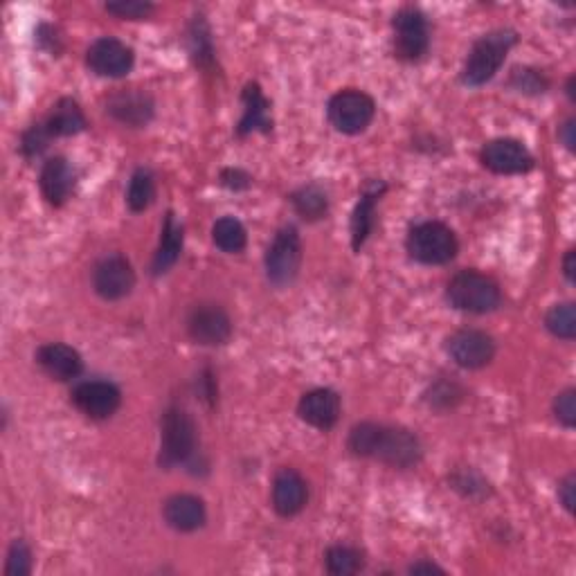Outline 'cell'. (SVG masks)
Here are the masks:
<instances>
[{
    "label": "cell",
    "mask_w": 576,
    "mask_h": 576,
    "mask_svg": "<svg viewBox=\"0 0 576 576\" xmlns=\"http://www.w3.org/2000/svg\"><path fill=\"white\" fill-rule=\"evenodd\" d=\"M347 444L356 457H372L394 468H412L423 457L421 441L414 432L372 421L351 428Z\"/></svg>",
    "instance_id": "obj_1"
},
{
    "label": "cell",
    "mask_w": 576,
    "mask_h": 576,
    "mask_svg": "<svg viewBox=\"0 0 576 576\" xmlns=\"http://www.w3.org/2000/svg\"><path fill=\"white\" fill-rule=\"evenodd\" d=\"M518 43V34L513 30H493L489 34L480 36L473 43L471 52H468L464 70H462V81L466 86L477 88L484 86L486 81H491L498 70L502 68L504 59L511 52L513 45Z\"/></svg>",
    "instance_id": "obj_2"
},
{
    "label": "cell",
    "mask_w": 576,
    "mask_h": 576,
    "mask_svg": "<svg viewBox=\"0 0 576 576\" xmlns=\"http://www.w3.org/2000/svg\"><path fill=\"white\" fill-rule=\"evenodd\" d=\"M196 423L189 412L180 405H171L162 414V437H160V468H174L187 464L196 455Z\"/></svg>",
    "instance_id": "obj_3"
},
{
    "label": "cell",
    "mask_w": 576,
    "mask_h": 576,
    "mask_svg": "<svg viewBox=\"0 0 576 576\" xmlns=\"http://www.w3.org/2000/svg\"><path fill=\"white\" fill-rule=\"evenodd\" d=\"M446 297L450 306L457 311L484 315L491 313L500 306V286L477 270H459V273L450 279L446 288Z\"/></svg>",
    "instance_id": "obj_4"
},
{
    "label": "cell",
    "mask_w": 576,
    "mask_h": 576,
    "mask_svg": "<svg viewBox=\"0 0 576 576\" xmlns=\"http://www.w3.org/2000/svg\"><path fill=\"white\" fill-rule=\"evenodd\" d=\"M410 257L426 266H444L457 257L459 243L455 232L439 221H423L408 232L405 241Z\"/></svg>",
    "instance_id": "obj_5"
},
{
    "label": "cell",
    "mask_w": 576,
    "mask_h": 576,
    "mask_svg": "<svg viewBox=\"0 0 576 576\" xmlns=\"http://www.w3.org/2000/svg\"><path fill=\"white\" fill-rule=\"evenodd\" d=\"M266 277L270 284L288 286L295 282L302 264V239L293 225L277 230L266 250Z\"/></svg>",
    "instance_id": "obj_6"
},
{
    "label": "cell",
    "mask_w": 576,
    "mask_h": 576,
    "mask_svg": "<svg viewBox=\"0 0 576 576\" xmlns=\"http://www.w3.org/2000/svg\"><path fill=\"white\" fill-rule=\"evenodd\" d=\"M374 113H376L374 99L356 88L340 90V93L329 99L327 106V115L329 122L333 124V129L345 135L363 133L367 126L372 124Z\"/></svg>",
    "instance_id": "obj_7"
},
{
    "label": "cell",
    "mask_w": 576,
    "mask_h": 576,
    "mask_svg": "<svg viewBox=\"0 0 576 576\" xmlns=\"http://www.w3.org/2000/svg\"><path fill=\"white\" fill-rule=\"evenodd\" d=\"M394 32V57L403 61H417L428 52L430 45V27L426 16L414 7H403L396 12L392 21Z\"/></svg>",
    "instance_id": "obj_8"
},
{
    "label": "cell",
    "mask_w": 576,
    "mask_h": 576,
    "mask_svg": "<svg viewBox=\"0 0 576 576\" xmlns=\"http://www.w3.org/2000/svg\"><path fill=\"white\" fill-rule=\"evenodd\" d=\"M480 158L486 169L500 176L527 174V171H531L536 165L531 151L520 140L513 138H500L484 144Z\"/></svg>",
    "instance_id": "obj_9"
},
{
    "label": "cell",
    "mask_w": 576,
    "mask_h": 576,
    "mask_svg": "<svg viewBox=\"0 0 576 576\" xmlns=\"http://www.w3.org/2000/svg\"><path fill=\"white\" fill-rule=\"evenodd\" d=\"M187 333L198 345L219 347L232 336V320L221 306L198 304L187 318Z\"/></svg>",
    "instance_id": "obj_10"
},
{
    "label": "cell",
    "mask_w": 576,
    "mask_h": 576,
    "mask_svg": "<svg viewBox=\"0 0 576 576\" xmlns=\"http://www.w3.org/2000/svg\"><path fill=\"white\" fill-rule=\"evenodd\" d=\"M135 286V273L122 255H108L93 268V288L106 302H117L129 295Z\"/></svg>",
    "instance_id": "obj_11"
},
{
    "label": "cell",
    "mask_w": 576,
    "mask_h": 576,
    "mask_svg": "<svg viewBox=\"0 0 576 576\" xmlns=\"http://www.w3.org/2000/svg\"><path fill=\"white\" fill-rule=\"evenodd\" d=\"M133 50L129 45L113 39V36H104L90 45L86 52L88 68L99 77H124L129 75L133 68Z\"/></svg>",
    "instance_id": "obj_12"
},
{
    "label": "cell",
    "mask_w": 576,
    "mask_h": 576,
    "mask_svg": "<svg viewBox=\"0 0 576 576\" xmlns=\"http://www.w3.org/2000/svg\"><path fill=\"white\" fill-rule=\"evenodd\" d=\"M72 403L81 414L93 421H104L113 417L122 403V394L108 381H84L72 390Z\"/></svg>",
    "instance_id": "obj_13"
},
{
    "label": "cell",
    "mask_w": 576,
    "mask_h": 576,
    "mask_svg": "<svg viewBox=\"0 0 576 576\" xmlns=\"http://www.w3.org/2000/svg\"><path fill=\"white\" fill-rule=\"evenodd\" d=\"M448 354L459 367L482 369L495 356V342L489 333L477 329H462L448 338Z\"/></svg>",
    "instance_id": "obj_14"
},
{
    "label": "cell",
    "mask_w": 576,
    "mask_h": 576,
    "mask_svg": "<svg viewBox=\"0 0 576 576\" xmlns=\"http://www.w3.org/2000/svg\"><path fill=\"white\" fill-rule=\"evenodd\" d=\"M106 113L120 124L140 129V126H147L153 120L156 104H153V97L144 93V90H117V93L106 99Z\"/></svg>",
    "instance_id": "obj_15"
},
{
    "label": "cell",
    "mask_w": 576,
    "mask_h": 576,
    "mask_svg": "<svg viewBox=\"0 0 576 576\" xmlns=\"http://www.w3.org/2000/svg\"><path fill=\"white\" fill-rule=\"evenodd\" d=\"M297 414L313 428L331 430L340 419V396L327 387L306 392L297 403Z\"/></svg>",
    "instance_id": "obj_16"
},
{
    "label": "cell",
    "mask_w": 576,
    "mask_h": 576,
    "mask_svg": "<svg viewBox=\"0 0 576 576\" xmlns=\"http://www.w3.org/2000/svg\"><path fill=\"white\" fill-rule=\"evenodd\" d=\"M306 500H309V486H306L304 477L293 468L277 471L273 480V509L279 516H297L306 507Z\"/></svg>",
    "instance_id": "obj_17"
},
{
    "label": "cell",
    "mask_w": 576,
    "mask_h": 576,
    "mask_svg": "<svg viewBox=\"0 0 576 576\" xmlns=\"http://www.w3.org/2000/svg\"><path fill=\"white\" fill-rule=\"evenodd\" d=\"M162 516L165 522L171 527L180 531V534H192V531L201 529L207 520V509L201 498L189 493H178L171 495L165 502V509H162Z\"/></svg>",
    "instance_id": "obj_18"
},
{
    "label": "cell",
    "mask_w": 576,
    "mask_h": 576,
    "mask_svg": "<svg viewBox=\"0 0 576 576\" xmlns=\"http://www.w3.org/2000/svg\"><path fill=\"white\" fill-rule=\"evenodd\" d=\"M36 363L54 381H72L81 372H84V360H81L79 351L61 342H50L36 351Z\"/></svg>",
    "instance_id": "obj_19"
},
{
    "label": "cell",
    "mask_w": 576,
    "mask_h": 576,
    "mask_svg": "<svg viewBox=\"0 0 576 576\" xmlns=\"http://www.w3.org/2000/svg\"><path fill=\"white\" fill-rule=\"evenodd\" d=\"M75 183L77 174L66 158H50L41 169V192L54 207L68 201L72 189H75Z\"/></svg>",
    "instance_id": "obj_20"
},
{
    "label": "cell",
    "mask_w": 576,
    "mask_h": 576,
    "mask_svg": "<svg viewBox=\"0 0 576 576\" xmlns=\"http://www.w3.org/2000/svg\"><path fill=\"white\" fill-rule=\"evenodd\" d=\"M385 183H369L365 187V192L360 194V201L356 205L354 214H351V248L356 252H360V248L365 246L369 234L374 232V225H376V201L381 198V194L385 192Z\"/></svg>",
    "instance_id": "obj_21"
},
{
    "label": "cell",
    "mask_w": 576,
    "mask_h": 576,
    "mask_svg": "<svg viewBox=\"0 0 576 576\" xmlns=\"http://www.w3.org/2000/svg\"><path fill=\"white\" fill-rule=\"evenodd\" d=\"M243 117L237 126V135L246 138V135L261 131H273V117H270V102L261 93L259 84H248L243 88Z\"/></svg>",
    "instance_id": "obj_22"
},
{
    "label": "cell",
    "mask_w": 576,
    "mask_h": 576,
    "mask_svg": "<svg viewBox=\"0 0 576 576\" xmlns=\"http://www.w3.org/2000/svg\"><path fill=\"white\" fill-rule=\"evenodd\" d=\"M183 241H185L183 225L176 221L174 212H169L165 216V223H162L160 246L156 250V255H153V264H151L153 275H165L167 270L176 264L180 252H183Z\"/></svg>",
    "instance_id": "obj_23"
},
{
    "label": "cell",
    "mask_w": 576,
    "mask_h": 576,
    "mask_svg": "<svg viewBox=\"0 0 576 576\" xmlns=\"http://www.w3.org/2000/svg\"><path fill=\"white\" fill-rule=\"evenodd\" d=\"M45 126L52 138H70V135L81 133L88 126L86 115L81 111L75 99L63 97L57 102V106L52 108V113L45 120Z\"/></svg>",
    "instance_id": "obj_24"
},
{
    "label": "cell",
    "mask_w": 576,
    "mask_h": 576,
    "mask_svg": "<svg viewBox=\"0 0 576 576\" xmlns=\"http://www.w3.org/2000/svg\"><path fill=\"white\" fill-rule=\"evenodd\" d=\"M295 212L306 221H318L329 210L327 192L320 185H304L291 196Z\"/></svg>",
    "instance_id": "obj_25"
},
{
    "label": "cell",
    "mask_w": 576,
    "mask_h": 576,
    "mask_svg": "<svg viewBox=\"0 0 576 576\" xmlns=\"http://www.w3.org/2000/svg\"><path fill=\"white\" fill-rule=\"evenodd\" d=\"M212 241L219 250L234 255V252H241L246 248L248 234L239 219H234V216H223V219L212 225Z\"/></svg>",
    "instance_id": "obj_26"
},
{
    "label": "cell",
    "mask_w": 576,
    "mask_h": 576,
    "mask_svg": "<svg viewBox=\"0 0 576 576\" xmlns=\"http://www.w3.org/2000/svg\"><path fill=\"white\" fill-rule=\"evenodd\" d=\"M324 563H327V570L333 576H351L363 570V554L358 552L356 547L349 545H333L324 554Z\"/></svg>",
    "instance_id": "obj_27"
},
{
    "label": "cell",
    "mask_w": 576,
    "mask_h": 576,
    "mask_svg": "<svg viewBox=\"0 0 576 576\" xmlns=\"http://www.w3.org/2000/svg\"><path fill=\"white\" fill-rule=\"evenodd\" d=\"M156 198V178L149 169H135L131 176L129 192H126V203H129L131 212H144Z\"/></svg>",
    "instance_id": "obj_28"
},
{
    "label": "cell",
    "mask_w": 576,
    "mask_h": 576,
    "mask_svg": "<svg viewBox=\"0 0 576 576\" xmlns=\"http://www.w3.org/2000/svg\"><path fill=\"white\" fill-rule=\"evenodd\" d=\"M545 327L552 336L561 340H574L576 336V309L572 302L554 304L545 315Z\"/></svg>",
    "instance_id": "obj_29"
},
{
    "label": "cell",
    "mask_w": 576,
    "mask_h": 576,
    "mask_svg": "<svg viewBox=\"0 0 576 576\" xmlns=\"http://www.w3.org/2000/svg\"><path fill=\"white\" fill-rule=\"evenodd\" d=\"M189 52H192L194 61L201 68H210L214 63L210 27H207L201 16H196V21L189 27Z\"/></svg>",
    "instance_id": "obj_30"
},
{
    "label": "cell",
    "mask_w": 576,
    "mask_h": 576,
    "mask_svg": "<svg viewBox=\"0 0 576 576\" xmlns=\"http://www.w3.org/2000/svg\"><path fill=\"white\" fill-rule=\"evenodd\" d=\"M509 84L516 88L518 93H525V95H540L549 88V81L543 72H538L534 68H520V66L513 68Z\"/></svg>",
    "instance_id": "obj_31"
},
{
    "label": "cell",
    "mask_w": 576,
    "mask_h": 576,
    "mask_svg": "<svg viewBox=\"0 0 576 576\" xmlns=\"http://www.w3.org/2000/svg\"><path fill=\"white\" fill-rule=\"evenodd\" d=\"M32 572V552L30 547L25 545V540H14L12 547L7 552V567L5 574L7 576H27Z\"/></svg>",
    "instance_id": "obj_32"
},
{
    "label": "cell",
    "mask_w": 576,
    "mask_h": 576,
    "mask_svg": "<svg viewBox=\"0 0 576 576\" xmlns=\"http://www.w3.org/2000/svg\"><path fill=\"white\" fill-rule=\"evenodd\" d=\"M462 401V387L455 381H439L428 392V403L437 410H448Z\"/></svg>",
    "instance_id": "obj_33"
},
{
    "label": "cell",
    "mask_w": 576,
    "mask_h": 576,
    "mask_svg": "<svg viewBox=\"0 0 576 576\" xmlns=\"http://www.w3.org/2000/svg\"><path fill=\"white\" fill-rule=\"evenodd\" d=\"M106 12L126 21H142L156 12V7L144 0H117V3H106Z\"/></svg>",
    "instance_id": "obj_34"
},
{
    "label": "cell",
    "mask_w": 576,
    "mask_h": 576,
    "mask_svg": "<svg viewBox=\"0 0 576 576\" xmlns=\"http://www.w3.org/2000/svg\"><path fill=\"white\" fill-rule=\"evenodd\" d=\"M50 140H52V135L48 131V126H45V122L34 124L23 133L21 151L25 153V158H36V156H41L45 149H48Z\"/></svg>",
    "instance_id": "obj_35"
},
{
    "label": "cell",
    "mask_w": 576,
    "mask_h": 576,
    "mask_svg": "<svg viewBox=\"0 0 576 576\" xmlns=\"http://www.w3.org/2000/svg\"><path fill=\"white\" fill-rule=\"evenodd\" d=\"M450 484L466 498H484L489 493V484H486L480 475L473 471H459L450 477Z\"/></svg>",
    "instance_id": "obj_36"
},
{
    "label": "cell",
    "mask_w": 576,
    "mask_h": 576,
    "mask_svg": "<svg viewBox=\"0 0 576 576\" xmlns=\"http://www.w3.org/2000/svg\"><path fill=\"white\" fill-rule=\"evenodd\" d=\"M554 414L556 419L563 423L565 428H574L576 423V392L572 387H567L554 399Z\"/></svg>",
    "instance_id": "obj_37"
},
{
    "label": "cell",
    "mask_w": 576,
    "mask_h": 576,
    "mask_svg": "<svg viewBox=\"0 0 576 576\" xmlns=\"http://www.w3.org/2000/svg\"><path fill=\"white\" fill-rule=\"evenodd\" d=\"M36 43H39V48L48 50L50 54H59L63 50L57 30H54V27H50V25H41L39 30H36Z\"/></svg>",
    "instance_id": "obj_38"
},
{
    "label": "cell",
    "mask_w": 576,
    "mask_h": 576,
    "mask_svg": "<svg viewBox=\"0 0 576 576\" xmlns=\"http://www.w3.org/2000/svg\"><path fill=\"white\" fill-rule=\"evenodd\" d=\"M250 183H252V178L243 169H223L221 171V185L232 189V192L248 189Z\"/></svg>",
    "instance_id": "obj_39"
},
{
    "label": "cell",
    "mask_w": 576,
    "mask_h": 576,
    "mask_svg": "<svg viewBox=\"0 0 576 576\" xmlns=\"http://www.w3.org/2000/svg\"><path fill=\"white\" fill-rule=\"evenodd\" d=\"M558 498H561L567 511H574V475H567L565 480L558 484Z\"/></svg>",
    "instance_id": "obj_40"
},
{
    "label": "cell",
    "mask_w": 576,
    "mask_h": 576,
    "mask_svg": "<svg viewBox=\"0 0 576 576\" xmlns=\"http://www.w3.org/2000/svg\"><path fill=\"white\" fill-rule=\"evenodd\" d=\"M558 138L563 140V144L570 151L576 149V122L574 120H567L563 126H561V131H558Z\"/></svg>",
    "instance_id": "obj_41"
},
{
    "label": "cell",
    "mask_w": 576,
    "mask_h": 576,
    "mask_svg": "<svg viewBox=\"0 0 576 576\" xmlns=\"http://www.w3.org/2000/svg\"><path fill=\"white\" fill-rule=\"evenodd\" d=\"M576 252L574 250H567V255H565V259H563V275H565V279L570 284H574L576 282Z\"/></svg>",
    "instance_id": "obj_42"
},
{
    "label": "cell",
    "mask_w": 576,
    "mask_h": 576,
    "mask_svg": "<svg viewBox=\"0 0 576 576\" xmlns=\"http://www.w3.org/2000/svg\"><path fill=\"white\" fill-rule=\"evenodd\" d=\"M201 383H203V396H205V399L210 401V403H214V401H216V387H214V378H212L210 369H205Z\"/></svg>",
    "instance_id": "obj_43"
},
{
    "label": "cell",
    "mask_w": 576,
    "mask_h": 576,
    "mask_svg": "<svg viewBox=\"0 0 576 576\" xmlns=\"http://www.w3.org/2000/svg\"><path fill=\"white\" fill-rule=\"evenodd\" d=\"M432 572L441 574L444 570H441V567H437L435 563H414V565H410V574H432Z\"/></svg>",
    "instance_id": "obj_44"
},
{
    "label": "cell",
    "mask_w": 576,
    "mask_h": 576,
    "mask_svg": "<svg viewBox=\"0 0 576 576\" xmlns=\"http://www.w3.org/2000/svg\"><path fill=\"white\" fill-rule=\"evenodd\" d=\"M567 95H570V99L574 102V77L567 79Z\"/></svg>",
    "instance_id": "obj_45"
}]
</instances>
